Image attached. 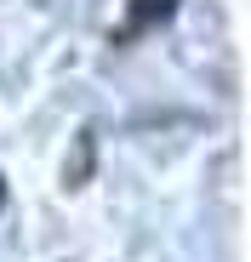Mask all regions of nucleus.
Wrapping results in <instances>:
<instances>
[{
  "instance_id": "nucleus-1",
  "label": "nucleus",
  "mask_w": 251,
  "mask_h": 262,
  "mask_svg": "<svg viewBox=\"0 0 251 262\" xmlns=\"http://www.w3.org/2000/svg\"><path fill=\"white\" fill-rule=\"evenodd\" d=\"M177 12V0H132V23H165Z\"/></svg>"
},
{
  "instance_id": "nucleus-2",
  "label": "nucleus",
  "mask_w": 251,
  "mask_h": 262,
  "mask_svg": "<svg viewBox=\"0 0 251 262\" xmlns=\"http://www.w3.org/2000/svg\"><path fill=\"white\" fill-rule=\"evenodd\" d=\"M0 205H6V183H0Z\"/></svg>"
}]
</instances>
